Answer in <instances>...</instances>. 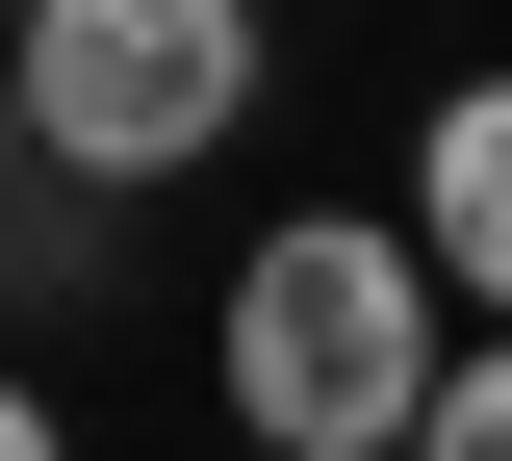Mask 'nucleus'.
<instances>
[{
	"instance_id": "nucleus-4",
	"label": "nucleus",
	"mask_w": 512,
	"mask_h": 461,
	"mask_svg": "<svg viewBox=\"0 0 512 461\" xmlns=\"http://www.w3.org/2000/svg\"><path fill=\"white\" fill-rule=\"evenodd\" d=\"M410 461H512V333H461V359H436V410H410Z\"/></svg>"
},
{
	"instance_id": "nucleus-2",
	"label": "nucleus",
	"mask_w": 512,
	"mask_h": 461,
	"mask_svg": "<svg viewBox=\"0 0 512 461\" xmlns=\"http://www.w3.org/2000/svg\"><path fill=\"white\" fill-rule=\"evenodd\" d=\"M0 52H26V180H103V205L256 154V103H282L256 0H0Z\"/></svg>"
},
{
	"instance_id": "nucleus-6",
	"label": "nucleus",
	"mask_w": 512,
	"mask_h": 461,
	"mask_svg": "<svg viewBox=\"0 0 512 461\" xmlns=\"http://www.w3.org/2000/svg\"><path fill=\"white\" fill-rule=\"evenodd\" d=\"M0 205H26V52H0Z\"/></svg>"
},
{
	"instance_id": "nucleus-3",
	"label": "nucleus",
	"mask_w": 512,
	"mask_h": 461,
	"mask_svg": "<svg viewBox=\"0 0 512 461\" xmlns=\"http://www.w3.org/2000/svg\"><path fill=\"white\" fill-rule=\"evenodd\" d=\"M410 257H436L461 308L512 333V77H461L436 129H410Z\"/></svg>"
},
{
	"instance_id": "nucleus-1",
	"label": "nucleus",
	"mask_w": 512,
	"mask_h": 461,
	"mask_svg": "<svg viewBox=\"0 0 512 461\" xmlns=\"http://www.w3.org/2000/svg\"><path fill=\"white\" fill-rule=\"evenodd\" d=\"M436 359H461V282L410 257V205H282L205 308V385H231L256 461H410Z\"/></svg>"
},
{
	"instance_id": "nucleus-5",
	"label": "nucleus",
	"mask_w": 512,
	"mask_h": 461,
	"mask_svg": "<svg viewBox=\"0 0 512 461\" xmlns=\"http://www.w3.org/2000/svg\"><path fill=\"white\" fill-rule=\"evenodd\" d=\"M0 461H77V410H52V385H26V359H0Z\"/></svg>"
}]
</instances>
